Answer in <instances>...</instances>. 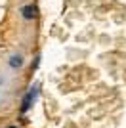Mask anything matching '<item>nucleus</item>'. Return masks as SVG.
<instances>
[{"instance_id": "f257e3e1", "label": "nucleus", "mask_w": 126, "mask_h": 128, "mask_svg": "<svg viewBox=\"0 0 126 128\" xmlns=\"http://www.w3.org/2000/svg\"><path fill=\"white\" fill-rule=\"evenodd\" d=\"M34 98H36V86H34V88H31V90L25 94V98H23V105H21V111H23V113H27L29 109H31L32 102H34Z\"/></svg>"}, {"instance_id": "f03ea898", "label": "nucleus", "mask_w": 126, "mask_h": 128, "mask_svg": "<svg viewBox=\"0 0 126 128\" xmlns=\"http://www.w3.org/2000/svg\"><path fill=\"white\" fill-rule=\"evenodd\" d=\"M36 12H38V10H36L32 4H27V6H23V8H21V17H23L25 21H31V19H34V17H36Z\"/></svg>"}, {"instance_id": "7ed1b4c3", "label": "nucleus", "mask_w": 126, "mask_h": 128, "mask_svg": "<svg viewBox=\"0 0 126 128\" xmlns=\"http://www.w3.org/2000/svg\"><path fill=\"white\" fill-rule=\"evenodd\" d=\"M8 65H10L12 69H19L21 65H23V56L21 54H12L10 59H8Z\"/></svg>"}, {"instance_id": "20e7f679", "label": "nucleus", "mask_w": 126, "mask_h": 128, "mask_svg": "<svg viewBox=\"0 0 126 128\" xmlns=\"http://www.w3.org/2000/svg\"><path fill=\"white\" fill-rule=\"evenodd\" d=\"M8 128H17V126H14V124H12V126H8Z\"/></svg>"}]
</instances>
